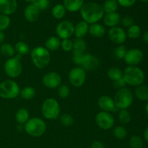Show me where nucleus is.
<instances>
[{"label": "nucleus", "mask_w": 148, "mask_h": 148, "mask_svg": "<svg viewBox=\"0 0 148 148\" xmlns=\"http://www.w3.org/2000/svg\"><path fill=\"white\" fill-rule=\"evenodd\" d=\"M80 14L83 21L88 24H94L103 18L104 11L103 7L95 2H88L84 4L80 10Z\"/></svg>", "instance_id": "nucleus-1"}, {"label": "nucleus", "mask_w": 148, "mask_h": 148, "mask_svg": "<svg viewBox=\"0 0 148 148\" xmlns=\"http://www.w3.org/2000/svg\"><path fill=\"white\" fill-rule=\"evenodd\" d=\"M123 79L127 85L139 86L145 81V74L140 68L136 66H129L123 72Z\"/></svg>", "instance_id": "nucleus-2"}, {"label": "nucleus", "mask_w": 148, "mask_h": 148, "mask_svg": "<svg viewBox=\"0 0 148 148\" xmlns=\"http://www.w3.org/2000/svg\"><path fill=\"white\" fill-rule=\"evenodd\" d=\"M30 58L32 62L36 67L38 69H43L50 63L51 53L45 47L38 46L31 50Z\"/></svg>", "instance_id": "nucleus-3"}, {"label": "nucleus", "mask_w": 148, "mask_h": 148, "mask_svg": "<svg viewBox=\"0 0 148 148\" xmlns=\"http://www.w3.org/2000/svg\"><path fill=\"white\" fill-rule=\"evenodd\" d=\"M25 131L27 134L33 137H38L43 135L46 130V124L43 119L38 117L29 119L24 125Z\"/></svg>", "instance_id": "nucleus-4"}, {"label": "nucleus", "mask_w": 148, "mask_h": 148, "mask_svg": "<svg viewBox=\"0 0 148 148\" xmlns=\"http://www.w3.org/2000/svg\"><path fill=\"white\" fill-rule=\"evenodd\" d=\"M41 112L46 119L54 120L59 118L61 110L58 101L52 98L46 99L42 104Z\"/></svg>", "instance_id": "nucleus-5"}, {"label": "nucleus", "mask_w": 148, "mask_h": 148, "mask_svg": "<svg viewBox=\"0 0 148 148\" xmlns=\"http://www.w3.org/2000/svg\"><path fill=\"white\" fill-rule=\"evenodd\" d=\"M134 100L132 92L129 88H124L118 90L114 95V101L117 108L127 109L131 106Z\"/></svg>", "instance_id": "nucleus-6"}, {"label": "nucleus", "mask_w": 148, "mask_h": 148, "mask_svg": "<svg viewBox=\"0 0 148 148\" xmlns=\"http://www.w3.org/2000/svg\"><path fill=\"white\" fill-rule=\"evenodd\" d=\"M20 92V87L15 81L6 79L0 83V97L4 99H14Z\"/></svg>", "instance_id": "nucleus-7"}, {"label": "nucleus", "mask_w": 148, "mask_h": 148, "mask_svg": "<svg viewBox=\"0 0 148 148\" xmlns=\"http://www.w3.org/2000/svg\"><path fill=\"white\" fill-rule=\"evenodd\" d=\"M21 55L17 54L15 56L9 58L4 65V72L10 78H17L21 75L23 67L20 62Z\"/></svg>", "instance_id": "nucleus-8"}, {"label": "nucleus", "mask_w": 148, "mask_h": 148, "mask_svg": "<svg viewBox=\"0 0 148 148\" xmlns=\"http://www.w3.org/2000/svg\"><path fill=\"white\" fill-rule=\"evenodd\" d=\"M69 82L72 86L79 88L84 85L86 79V71L81 66L74 67L69 71Z\"/></svg>", "instance_id": "nucleus-9"}, {"label": "nucleus", "mask_w": 148, "mask_h": 148, "mask_svg": "<svg viewBox=\"0 0 148 148\" xmlns=\"http://www.w3.org/2000/svg\"><path fill=\"white\" fill-rule=\"evenodd\" d=\"M95 123L99 128L103 130H108L114 127L115 119L111 113L101 111L95 116Z\"/></svg>", "instance_id": "nucleus-10"}, {"label": "nucleus", "mask_w": 148, "mask_h": 148, "mask_svg": "<svg viewBox=\"0 0 148 148\" xmlns=\"http://www.w3.org/2000/svg\"><path fill=\"white\" fill-rule=\"evenodd\" d=\"M75 26L73 23L68 20L60 22L56 27V33L58 38L61 39L69 38L74 34Z\"/></svg>", "instance_id": "nucleus-11"}, {"label": "nucleus", "mask_w": 148, "mask_h": 148, "mask_svg": "<svg viewBox=\"0 0 148 148\" xmlns=\"http://www.w3.org/2000/svg\"><path fill=\"white\" fill-rule=\"evenodd\" d=\"M108 38L112 43L115 44L121 45L127 40V33L123 28L120 27H111L108 32Z\"/></svg>", "instance_id": "nucleus-12"}, {"label": "nucleus", "mask_w": 148, "mask_h": 148, "mask_svg": "<svg viewBox=\"0 0 148 148\" xmlns=\"http://www.w3.org/2000/svg\"><path fill=\"white\" fill-rule=\"evenodd\" d=\"M42 82L45 87L50 89L59 88L62 83V77L56 72H50L43 76Z\"/></svg>", "instance_id": "nucleus-13"}, {"label": "nucleus", "mask_w": 148, "mask_h": 148, "mask_svg": "<svg viewBox=\"0 0 148 148\" xmlns=\"http://www.w3.org/2000/svg\"><path fill=\"white\" fill-rule=\"evenodd\" d=\"M143 51L139 49H132L127 50L124 58V62L129 66H136L143 59Z\"/></svg>", "instance_id": "nucleus-14"}, {"label": "nucleus", "mask_w": 148, "mask_h": 148, "mask_svg": "<svg viewBox=\"0 0 148 148\" xmlns=\"http://www.w3.org/2000/svg\"><path fill=\"white\" fill-rule=\"evenodd\" d=\"M99 64V59L98 57L90 53H85L80 66L85 71H91L97 69Z\"/></svg>", "instance_id": "nucleus-15"}, {"label": "nucleus", "mask_w": 148, "mask_h": 148, "mask_svg": "<svg viewBox=\"0 0 148 148\" xmlns=\"http://www.w3.org/2000/svg\"><path fill=\"white\" fill-rule=\"evenodd\" d=\"M98 105L102 111L106 112L111 113L117 108L114 99L108 95H103L100 97L98 101Z\"/></svg>", "instance_id": "nucleus-16"}, {"label": "nucleus", "mask_w": 148, "mask_h": 148, "mask_svg": "<svg viewBox=\"0 0 148 148\" xmlns=\"http://www.w3.org/2000/svg\"><path fill=\"white\" fill-rule=\"evenodd\" d=\"M17 3L16 0H0V12L2 14L10 15L16 11Z\"/></svg>", "instance_id": "nucleus-17"}, {"label": "nucleus", "mask_w": 148, "mask_h": 148, "mask_svg": "<svg viewBox=\"0 0 148 148\" xmlns=\"http://www.w3.org/2000/svg\"><path fill=\"white\" fill-rule=\"evenodd\" d=\"M39 15H40V10L33 4L27 6L24 11L25 18L30 23L36 22L38 19Z\"/></svg>", "instance_id": "nucleus-18"}, {"label": "nucleus", "mask_w": 148, "mask_h": 148, "mask_svg": "<svg viewBox=\"0 0 148 148\" xmlns=\"http://www.w3.org/2000/svg\"><path fill=\"white\" fill-rule=\"evenodd\" d=\"M121 17L119 13L115 12L106 13L103 17V23L106 26L110 27H116L120 23Z\"/></svg>", "instance_id": "nucleus-19"}, {"label": "nucleus", "mask_w": 148, "mask_h": 148, "mask_svg": "<svg viewBox=\"0 0 148 148\" xmlns=\"http://www.w3.org/2000/svg\"><path fill=\"white\" fill-rule=\"evenodd\" d=\"M83 5L84 0H64V7L70 12L79 11Z\"/></svg>", "instance_id": "nucleus-20"}, {"label": "nucleus", "mask_w": 148, "mask_h": 148, "mask_svg": "<svg viewBox=\"0 0 148 148\" xmlns=\"http://www.w3.org/2000/svg\"><path fill=\"white\" fill-rule=\"evenodd\" d=\"M89 30V25L85 21H80L75 26L74 34L77 38H83Z\"/></svg>", "instance_id": "nucleus-21"}, {"label": "nucleus", "mask_w": 148, "mask_h": 148, "mask_svg": "<svg viewBox=\"0 0 148 148\" xmlns=\"http://www.w3.org/2000/svg\"><path fill=\"white\" fill-rule=\"evenodd\" d=\"M88 33L95 38H101L106 34V28L103 25L99 23H94L89 25Z\"/></svg>", "instance_id": "nucleus-22"}, {"label": "nucleus", "mask_w": 148, "mask_h": 148, "mask_svg": "<svg viewBox=\"0 0 148 148\" xmlns=\"http://www.w3.org/2000/svg\"><path fill=\"white\" fill-rule=\"evenodd\" d=\"M61 46V40L56 36H51L45 42V48L49 51H56Z\"/></svg>", "instance_id": "nucleus-23"}, {"label": "nucleus", "mask_w": 148, "mask_h": 148, "mask_svg": "<svg viewBox=\"0 0 148 148\" xmlns=\"http://www.w3.org/2000/svg\"><path fill=\"white\" fill-rule=\"evenodd\" d=\"M29 112L27 109L23 108H20L15 114V119L18 124H25L29 119Z\"/></svg>", "instance_id": "nucleus-24"}, {"label": "nucleus", "mask_w": 148, "mask_h": 148, "mask_svg": "<svg viewBox=\"0 0 148 148\" xmlns=\"http://www.w3.org/2000/svg\"><path fill=\"white\" fill-rule=\"evenodd\" d=\"M0 53L6 57L12 58L15 54V50L14 47H13L11 44L5 43H2L0 46Z\"/></svg>", "instance_id": "nucleus-25"}, {"label": "nucleus", "mask_w": 148, "mask_h": 148, "mask_svg": "<svg viewBox=\"0 0 148 148\" xmlns=\"http://www.w3.org/2000/svg\"><path fill=\"white\" fill-rule=\"evenodd\" d=\"M135 95L140 101H148V87L143 85L137 86L135 89Z\"/></svg>", "instance_id": "nucleus-26"}, {"label": "nucleus", "mask_w": 148, "mask_h": 148, "mask_svg": "<svg viewBox=\"0 0 148 148\" xmlns=\"http://www.w3.org/2000/svg\"><path fill=\"white\" fill-rule=\"evenodd\" d=\"M108 77L112 81L117 80L119 79H121L123 77V72L121 69L117 66H112L109 68L107 72Z\"/></svg>", "instance_id": "nucleus-27"}, {"label": "nucleus", "mask_w": 148, "mask_h": 148, "mask_svg": "<svg viewBox=\"0 0 148 148\" xmlns=\"http://www.w3.org/2000/svg\"><path fill=\"white\" fill-rule=\"evenodd\" d=\"M20 96L24 100H30L36 95V90L30 86H26L20 90Z\"/></svg>", "instance_id": "nucleus-28"}, {"label": "nucleus", "mask_w": 148, "mask_h": 148, "mask_svg": "<svg viewBox=\"0 0 148 148\" xmlns=\"http://www.w3.org/2000/svg\"><path fill=\"white\" fill-rule=\"evenodd\" d=\"M14 50H15V52H17V54L23 56V55L27 54L30 52V48L28 45L25 42L18 41L16 43L14 46Z\"/></svg>", "instance_id": "nucleus-29"}, {"label": "nucleus", "mask_w": 148, "mask_h": 148, "mask_svg": "<svg viewBox=\"0 0 148 148\" xmlns=\"http://www.w3.org/2000/svg\"><path fill=\"white\" fill-rule=\"evenodd\" d=\"M66 13V9L62 4H56L52 10V15L56 19H62L64 17Z\"/></svg>", "instance_id": "nucleus-30"}, {"label": "nucleus", "mask_w": 148, "mask_h": 148, "mask_svg": "<svg viewBox=\"0 0 148 148\" xmlns=\"http://www.w3.org/2000/svg\"><path fill=\"white\" fill-rule=\"evenodd\" d=\"M103 9L104 12H115L118 9V4L116 1H114V0H106L104 3Z\"/></svg>", "instance_id": "nucleus-31"}, {"label": "nucleus", "mask_w": 148, "mask_h": 148, "mask_svg": "<svg viewBox=\"0 0 148 148\" xmlns=\"http://www.w3.org/2000/svg\"><path fill=\"white\" fill-rule=\"evenodd\" d=\"M141 34V29L140 26L137 25H133L131 27H130L127 30V36L131 39H136L140 37Z\"/></svg>", "instance_id": "nucleus-32"}, {"label": "nucleus", "mask_w": 148, "mask_h": 148, "mask_svg": "<svg viewBox=\"0 0 148 148\" xmlns=\"http://www.w3.org/2000/svg\"><path fill=\"white\" fill-rule=\"evenodd\" d=\"M87 49L86 42L83 40V38H76L73 41V50L77 51L85 52Z\"/></svg>", "instance_id": "nucleus-33"}, {"label": "nucleus", "mask_w": 148, "mask_h": 148, "mask_svg": "<svg viewBox=\"0 0 148 148\" xmlns=\"http://www.w3.org/2000/svg\"><path fill=\"white\" fill-rule=\"evenodd\" d=\"M118 118L120 123L123 124H127L131 121L132 116L131 114L127 109H121L119 113Z\"/></svg>", "instance_id": "nucleus-34"}, {"label": "nucleus", "mask_w": 148, "mask_h": 148, "mask_svg": "<svg viewBox=\"0 0 148 148\" xmlns=\"http://www.w3.org/2000/svg\"><path fill=\"white\" fill-rule=\"evenodd\" d=\"M127 51V49L124 45H119L114 49V56L117 59H124L126 53Z\"/></svg>", "instance_id": "nucleus-35"}, {"label": "nucleus", "mask_w": 148, "mask_h": 148, "mask_svg": "<svg viewBox=\"0 0 148 148\" xmlns=\"http://www.w3.org/2000/svg\"><path fill=\"white\" fill-rule=\"evenodd\" d=\"M59 121L64 127H70L74 124V118L69 114H63L59 116Z\"/></svg>", "instance_id": "nucleus-36"}, {"label": "nucleus", "mask_w": 148, "mask_h": 148, "mask_svg": "<svg viewBox=\"0 0 148 148\" xmlns=\"http://www.w3.org/2000/svg\"><path fill=\"white\" fill-rule=\"evenodd\" d=\"M114 137L118 140H124L127 134V130L124 127L121 126H117L113 130Z\"/></svg>", "instance_id": "nucleus-37"}, {"label": "nucleus", "mask_w": 148, "mask_h": 148, "mask_svg": "<svg viewBox=\"0 0 148 148\" xmlns=\"http://www.w3.org/2000/svg\"><path fill=\"white\" fill-rule=\"evenodd\" d=\"M130 145L131 148H143V141L139 136L133 135L130 140Z\"/></svg>", "instance_id": "nucleus-38"}, {"label": "nucleus", "mask_w": 148, "mask_h": 148, "mask_svg": "<svg viewBox=\"0 0 148 148\" xmlns=\"http://www.w3.org/2000/svg\"><path fill=\"white\" fill-rule=\"evenodd\" d=\"M11 20L7 15L5 14H0V31H4L7 30L10 26Z\"/></svg>", "instance_id": "nucleus-39"}, {"label": "nucleus", "mask_w": 148, "mask_h": 148, "mask_svg": "<svg viewBox=\"0 0 148 148\" xmlns=\"http://www.w3.org/2000/svg\"><path fill=\"white\" fill-rule=\"evenodd\" d=\"M85 52L77 51H72V61L76 65L79 66H81L82 59H83Z\"/></svg>", "instance_id": "nucleus-40"}, {"label": "nucleus", "mask_w": 148, "mask_h": 148, "mask_svg": "<svg viewBox=\"0 0 148 148\" xmlns=\"http://www.w3.org/2000/svg\"><path fill=\"white\" fill-rule=\"evenodd\" d=\"M70 90L66 85H61L58 88V95L62 99H65L69 95Z\"/></svg>", "instance_id": "nucleus-41"}, {"label": "nucleus", "mask_w": 148, "mask_h": 148, "mask_svg": "<svg viewBox=\"0 0 148 148\" xmlns=\"http://www.w3.org/2000/svg\"><path fill=\"white\" fill-rule=\"evenodd\" d=\"M62 50L64 51H71L73 50V41L69 38L63 39L62 41H61V46Z\"/></svg>", "instance_id": "nucleus-42"}, {"label": "nucleus", "mask_w": 148, "mask_h": 148, "mask_svg": "<svg viewBox=\"0 0 148 148\" xmlns=\"http://www.w3.org/2000/svg\"><path fill=\"white\" fill-rule=\"evenodd\" d=\"M33 4H35L40 10H46L49 6V0H35Z\"/></svg>", "instance_id": "nucleus-43"}, {"label": "nucleus", "mask_w": 148, "mask_h": 148, "mask_svg": "<svg viewBox=\"0 0 148 148\" xmlns=\"http://www.w3.org/2000/svg\"><path fill=\"white\" fill-rule=\"evenodd\" d=\"M122 25L126 27H130L134 25V20L130 16H125L121 20Z\"/></svg>", "instance_id": "nucleus-44"}, {"label": "nucleus", "mask_w": 148, "mask_h": 148, "mask_svg": "<svg viewBox=\"0 0 148 148\" xmlns=\"http://www.w3.org/2000/svg\"><path fill=\"white\" fill-rule=\"evenodd\" d=\"M126 85H127V84H126L125 81L124 80L123 77L121 78V79H117V80L113 81V85H114V88H116V89L118 90L125 88Z\"/></svg>", "instance_id": "nucleus-45"}, {"label": "nucleus", "mask_w": 148, "mask_h": 148, "mask_svg": "<svg viewBox=\"0 0 148 148\" xmlns=\"http://www.w3.org/2000/svg\"><path fill=\"white\" fill-rule=\"evenodd\" d=\"M119 4L124 7H132L135 4L137 0H117Z\"/></svg>", "instance_id": "nucleus-46"}, {"label": "nucleus", "mask_w": 148, "mask_h": 148, "mask_svg": "<svg viewBox=\"0 0 148 148\" xmlns=\"http://www.w3.org/2000/svg\"><path fill=\"white\" fill-rule=\"evenodd\" d=\"M91 148H105V146L101 141H94L91 145Z\"/></svg>", "instance_id": "nucleus-47"}, {"label": "nucleus", "mask_w": 148, "mask_h": 148, "mask_svg": "<svg viewBox=\"0 0 148 148\" xmlns=\"http://www.w3.org/2000/svg\"><path fill=\"white\" fill-rule=\"evenodd\" d=\"M4 39H5V35L2 31H0V43L1 44H2Z\"/></svg>", "instance_id": "nucleus-48"}, {"label": "nucleus", "mask_w": 148, "mask_h": 148, "mask_svg": "<svg viewBox=\"0 0 148 148\" xmlns=\"http://www.w3.org/2000/svg\"><path fill=\"white\" fill-rule=\"evenodd\" d=\"M143 40H144L145 43H148V30L145 32L144 35H143Z\"/></svg>", "instance_id": "nucleus-49"}, {"label": "nucleus", "mask_w": 148, "mask_h": 148, "mask_svg": "<svg viewBox=\"0 0 148 148\" xmlns=\"http://www.w3.org/2000/svg\"><path fill=\"white\" fill-rule=\"evenodd\" d=\"M144 137L146 141L148 142V127L145 129V130L144 132Z\"/></svg>", "instance_id": "nucleus-50"}, {"label": "nucleus", "mask_w": 148, "mask_h": 148, "mask_svg": "<svg viewBox=\"0 0 148 148\" xmlns=\"http://www.w3.org/2000/svg\"><path fill=\"white\" fill-rule=\"evenodd\" d=\"M145 111H146V113H147V114L148 115V103L147 104H146V106H145Z\"/></svg>", "instance_id": "nucleus-51"}, {"label": "nucleus", "mask_w": 148, "mask_h": 148, "mask_svg": "<svg viewBox=\"0 0 148 148\" xmlns=\"http://www.w3.org/2000/svg\"><path fill=\"white\" fill-rule=\"evenodd\" d=\"M25 1H27V2H33L35 0H25Z\"/></svg>", "instance_id": "nucleus-52"}, {"label": "nucleus", "mask_w": 148, "mask_h": 148, "mask_svg": "<svg viewBox=\"0 0 148 148\" xmlns=\"http://www.w3.org/2000/svg\"><path fill=\"white\" fill-rule=\"evenodd\" d=\"M140 1H141L142 2H143V3H147V2H148V0H140Z\"/></svg>", "instance_id": "nucleus-53"}, {"label": "nucleus", "mask_w": 148, "mask_h": 148, "mask_svg": "<svg viewBox=\"0 0 148 148\" xmlns=\"http://www.w3.org/2000/svg\"><path fill=\"white\" fill-rule=\"evenodd\" d=\"M114 1H116V0H114Z\"/></svg>", "instance_id": "nucleus-54"}]
</instances>
